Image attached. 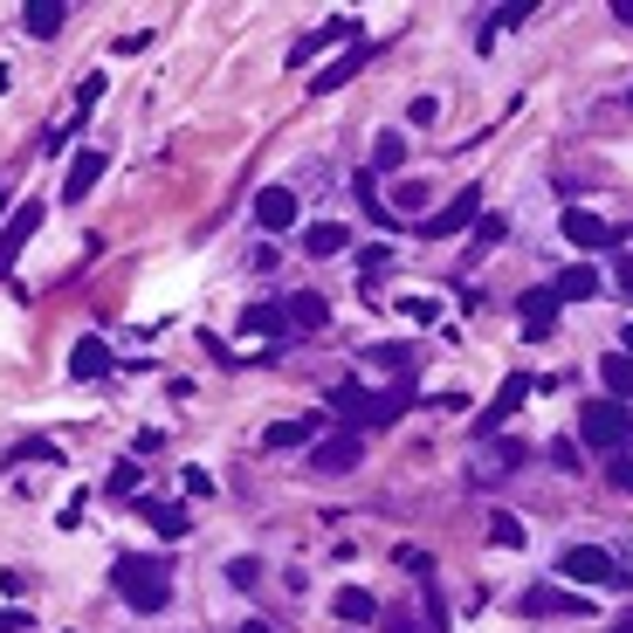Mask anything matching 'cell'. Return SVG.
<instances>
[{
	"label": "cell",
	"mask_w": 633,
	"mask_h": 633,
	"mask_svg": "<svg viewBox=\"0 0 633 633\" xmlns=\"http://www.w3.org/2000/svg\"><path fill=\"white\" fill-rule=\"evenodd\" d=\"M111 585H117L124 606H138V613H166V599H173V579H166V564H158V558H117Z\"/></svg>",
	"instance_id": "1"
},
{
	"label": "cell",
	"mask_w": 633,
	"mask_h": 633,
	"mask_svg": "<svg viewBox=\"0 0 633 633\" xmlns=\"http://www.w3.org/2000/svg\"><path fill=\"white\" fill-rule=\"evenodd\" d=\"M579 434H585V448H599V455L626 448V434H633V406H620V399H585Z\"/></svg>",
	"instance_id": "2"
},
{
	"label": "cell",
	"mask_w": 633,
	"mask_h": 633,
	"mask_svg": "<svg viewBox=\"0 0 633 633\" xmlns=\"http://www.w3.org/2000/svg\"><path fill=\"white\" fill-rule=\"evenodd\" d=\"M331 399H338V414H344V421H372V427H386V421L406 414V386H393V393H365L359 378H344Z\"/></svg>",
	"instance_id": "3"
},
{
	"label": "cell",
	"mask_w": 633,
	"mask_h": 633,
	"mask_svg": "<svg viewBox=\"0 0 633 633\" xmlns=\"http://www.w3.org/2000/svg\"><path fill=\"white\" fill-rule=\"evenodd\" d=\"M558 579L564 585H626V572L599 544H564L558 551Z\"/></svg>",
	"instance_id": "4"
},
{
	"label": "cell",
	"mask_w": 633,
	"mask_h": 633,
	"mask_svg": "<svg viewBox=\"0 0 633 633\" xmlns=\"http://www.w3.org/2000/svg\"><path fill=\"white\" fill-rule=\"evenodd\" d=\"M475 220H482V194H475V186H461V194L448 200V207H434L421 228H414V241H448V235H461V228H475Z\"/></svg>",
	"instance_id": "5"
},
{
	"label": "cell",
	"mask_w": 633,
	"mask_h": 633,
	"mask_svg": "<svg viewBox=\"0 0 633 633\" xmlns=\"http://www.w3.org/2000/svg\"><path fill=\"white\" fill-rule=\"evenodd\" d=\"M359 461H365V434H359V427H344V434H331V440H316V455H310L316 475H352Z\"/></svg>",
	"instance_id": "6"
},
{
	"label": "cell",
	"mask_w": 633,
	"mask_h": 633,
	"mask_svg": "<svg viewBox=\"0 0 633 633\" xmlns=\"http://www.w3.org/2000/svg\"><path fill=\"white\" fill-rule=\"evenodd\" d=\"M530 393H537V378H530V372H510V378H502V393L482 406V414H475V434H496V427L510 421V414H517V406H523Z\"/></svg>",
	"instance_id": "7"
},
{
	"label": "cell",
	"mask_w": 633,
	"mask_h": 633,
	"mask_svg": "<svg viewBox=\"0 0 633 633\" xmlns=\"http://www.w3.org/2000/svg\"><path fill=\"white\" fill-rule=\"evenodd\" d=\"M35 228H42V200H21V207L8 214V228H0V276L14 269V256L28 248V235H35Z\"/></svg>",
	"instance_id": "8"
},
{
	"label": "cell",
	"mask_w": 633,
	"mask_h": 633,
	"mask_svg": "<svg viewBox=\"0 0 633 633\" xmlns=\"http://www.w3.org/2000/svg\"><path fill=\"white\" fill-rule=\"evenodd\" d=\"M256 228L262 235H290L297 228V194H290V186H262V194H256Z\"/></svg>",
	"instance_id": "9"
},
{
	"label": "cell",
	"mask_w": 633,
	"mask_h": 633,
	"mask_svg": "<svg viewBox=\"0 0 633 633\" xmlns=\"http://www.w3.org/2000/svg\"><path fill=\"white\" fill-rule=\"evenodd\" d=\"M558 235L564 241H572V248H613L620 235L606 228V220H599V214H585V207H564V220H558Z\"/></svg>",
	"instance_id": "10"
},
{
	"label": "cell",
	"mask_w": 633,
	"mask_h": 633,
	"mask_svg": "<svg viewBox=\"0 0 633 633\" xmlns=\"http://www.w3.org/2000/svg\"><path fill=\"white\" fill-rule=\"evenodd\" d=\"M104 166H111V158H104V152H76V158H70V179H62V200H70V207H76V200L90 194V186H97V179H104Z\"/></svg>",
	"instance_id": "11"
},
{
	"label": "cell",
	"mask_w": 633,
	"mask_h": 633,
	"mask_svg": "<svg viewBox=\"0 0 633 633\" xmlns=\"http://www.w3.org/2000/svg\"><path fill=\"white\" fill-rule=\"evenodd\" d=\"M111 372V344L104 338H76L70 344V378H104Z\"/></svg>",
	"instance_id": "12"
},
{
	"label": "cell",
	"mask_w": 633,
	"mask_h": 633,
	"mask_svg": "<svg viewBox=\"0 0 633 633\" xmlns=\"http://www.w3.org/2000/svg\"><path fill=\"white\" fill-rule=\"evenodd\" d=\"M316 427H324L316 414H303V421H269V427H262V448H310Z\"/></svg>",
	"instance_id": "13"
},
{
	"label": "cell",
	"mask_w": 633,
	"mask_h": 633,
	"mask_svg": "<svg viewBox=\"0 0 633 633\" xmlns=\"http://www.w3.org/2000/svg\"><path fill=\"white\" fill-rule=\"evenodd\" d=\"M62 21H70V8H62V0H28V8H21V28H28V35H62Z\"/></svg>",
	"instance_id": "14"
},
{
	"label": "cell",
	"mask_w": 633,
	"mask_h": 633,
	"mask_svg": "<svg viewBox=\"0 0 633 633\" xmlns=\"http://www.w3.org/2000/svg\"><path fill=\"white\" fill-rule=\"evenodd\" d=\"M241 331L248 338H282V331H290V310H282V303H248L241 310Z\"/></svg>",
	"instance_id": "15"
},
{
	"label": "cell",
	"mask_w": 633,
	"mask_h": 633,
	"mask_svg": "<svg viewBox=\"0 0 633 633\" xmlns=\"http://www.w3.org/2000/svg\"><path fill=\"white\" fill-rule=\"evenodd\" d=\"M344 35H359V21H344V14H338V21H324L316 35H303V42L290 49V70H303V62H310L316 49H324V42H344Z\"/></svg>",
	"instance_id": "16"
},
{
	"label": "cell",
	"mask_w": 633,
	"mask_h": 633,
	"mask_svg": "<svg viewBox=\"0 0 633 633\" xmlns=\"http://www.w3.org/2000/svg\"><path fill=\"white\" fill-rule=\"evenodd\" d=\"M558 324V290H523V331L544 338Z\"/></svg>",
	"instance_id": "17"
},
{
	"label": "cell",
	"mask_w": 633,
	"mask_h": 633,
	"mask_svg": "<svg viewBox=\"0 0 633 633\" xmlns=\"http://www.w3.org/2000/svg\"><path fill=\"white\" fill-rule=\"evenodd\" d=\"M344 241H352L344 220H316V228H303V256H344Z\"/></svg>",
	"instance_id": "18"
},
{
	"label": "cell",
	"mask_w": 633,
	"mask_h": 633,
	"mask_svg": "<svg viewBox=\"0 0 633 633\" xmlns=\"http://www.w3.org/2000/svg\"><path fill=\"white\" fill-rule=\"evenodd\" d=\"M599 378H606V393H613L620 406H633V359H626V352H606V359H599Z\"/></svg>",
	"instance_id": "19"
},
{
	"label": "cell",
	"mask_w": 633,
	"mask_h": 633,
	"mask_svg": "<svg viewBox=\"0 0 633 633\" xmlns=\"http://www.w3.org/2000/svg\"><path fill=\"white\" fill-rule=\"evenodd\" d=\"M331 613H338V620H352V626H365V620L378 613V599H372L365 585H344V592L331 599Z\"/></svg>",
	"instance_id": "20"
},
{
	"label": "cell",
	"mask_w": 633,
	"mask_h": 633,
	"mask_svg": "<svg viewBox=\"0 0 633 633\" xmlns=\"http://www.w3.org/2000/svg\"><path fill=\"white\" fill-rule=\"evenodd\" d=\"M551 290H558V303H585V297H599V276L579 262V269H564V276L551 282Z\"/></svg>",
	"instance_id": "21"
},
{
	"label": "cell",
	"mask_w": 633,
	"mask_h": 633,
	"mask_svg": "<svg viewBox=\"0 0 633 633\" xmlns=\"http://www.w3.org/2000/svg\"><path fill=\"white\" fill-rule=\"evenodd\" d=\"M282 310H290V324H297V331H316V324L331 316V310H324V297H310V290H297V297L282 303Z\"/></svg>",
	"instance_id": "22"
},
{
	"label": "cell",
	"mask_w": 633,
	"mask_h": 633,
	"mask_svg": "<svg viewBox=\"0 0 633 633\" xmlns=\"http://www.w3.org/2000/svg\"><path fill=\"white\" fill-rule=\"evenodd\" d=\"M359 62H365V42H359V49H344V55L331 62V70H316V90H338V83H352V76H359Z\"/></svg>",
	"instance_id": "23"
},
{
	"label": "cell",
	"mask_w": 633,
	"mask_h": 633,
	"mask_svg": "<svg viewBox=\"0 0 633 633\" xmlns=\"http://www.w3.org/2000/svg\"><path fill=\"white\" fill-rule=\"evenodd\" d=\"M138 510L158 537H186V510H173V502H138Z\"/></svg>",
	"instance_id": "24"
},
{
	"label": "cell",
	"mask_w": 633,
	"mask_h": 633,
	"mask_svg": "<svg viewBox=\"0 0 633 633\" xmlns=\"http://www.w3.org/2000/svg\"><path fill=\"white\" fill-rule=\"evenodd\" d=\"M523 613H579L585 620V599H572V592H530Z\"/></svg>",
	"instance_id": "25"
},
{
	"label": "cell",
	"mask_w": 633,
	"mask_h": 633,
	"mask_svg": "<svg viewBox=\"0 0 633 633\" xmlns=\"http://www.w3.org/2000/svg\"><path fill=\"white\" fill-rule=\"evenodd\" d=\"M372 166H378V173L406 166V138H399V132H378V138H372Z\"/></svg>",
	"instance_id": "26"
},
{
	"label": "cell",
	"mask_w": 633,
	"mask_h": 633,
	"mask_svg": "<svg viewBox=\"0 0 633 633\" xmlns=\"http://www.w3.org/2000/svg\"><path fill=\"white\" fill-rule=\"evenodd\" d=\"M489 544H502V551H523V523H517L510 510H496V517H489Z\"/></svg>",
	"instance_id": "27"
},
{
	"label": "cell",
	"mask_w": 633,
	"mask_h": 633,
	"mask_svg": "<svg viewBox=\"0 0 633 633\" xmlns=\"http://www.w3.org/2000/svg\"><path fill=\"white\" fill-rule=\"evenodd\" d=\"M517 461H523V448H510V440H502V448H489V461L475 468V475H482V482H496V475H510Z\"/></svg>",
	"instance_id": "28"
},
{
	"label": "cell",
	"mask_w": 633,
	"mask_h": 633,
	"mask_svg": "<svg viewBox=\"0 0 633 633\" xmlns=\"http://www.w3.org/2000/svg\"><path fill=\"white\" fill-rule=\"evenodd\" d=\"M537 8H530V0H510V8H496V21H489V35H502V28H523Z\"/></svg>",
	"instance_id": "29"
},
{
	"label": "cell",
	"mask_w": 633,
	"mask_h": 633,
	"mask_svg": "<svg viewBox=\"0 0 633 633\" xmlns=\"http://www.w3.org/2000/svg\"><path fill=\"white\" fill-rule=\"evenodd\" d=\"M502 235H510V220H502V214H482V220H475V241H482V248H496Z\"/></svg>",
	"instance_id": "30"
},
{
	"label": "cell",
	"mask_w": 633,
	"mask_h": 633,
	"mask_svg": "<svg viewBox=\"0 0 633 633\" xmlns=\"http://www.w3.org/2000/svg\"><path fill=\"white\" fill-rule=\"evenodd\" d=\"M399 207L421 214V207H427V179H399Z\"/></svg>",
	"instance_id": "31"
},
{
	"label": "cell",
	"mask_w": 633,
	"mask_h": 633,
	"mask_svg": "<svg viewBox=\"0 0 633 633\" xmlns=\"http://www.w3.org/2000/svg\"><path fill=\"white\" fill-rule=\"evenodd\" d=\"M372 365H393V372H406V365H414V352H399V344H378V352H365Z\"/></svg>",
	"instance_id": "32"
},
{
	"label": "cell",
	"mask_w": 633,
	"mask_h": 633,
	"mask_svg": "<svg viewBox=\"0 0 633 633\" xmlns=\"http://www.w3.org/2000/svg\"><path fill=\"white\" fill-rule=\"evenodd\" d=\"M399 564H406V572H414V579H434V558H427V551H414V544L399 551Z\"/></svg>",
	"instance_id": "33"
},
{
	"label": "cell",
	"mask_w": 633,
	"mask_h": 633,
	"mask_svg": "<svg viewBox=\"0 0 633 633\" xmlns=\"http://www.w3.org/2000/svg\"><path fill=\"white\" fill-rule=\"evenodd\" d=\"M228 579H235V585H256V579H262V564H256V558H235V564H228Z\"/></svg>",
	"instance_id": "34"
},
{
	"label": "cell",
	"mask_w": 633,
	"mask_h": 633,
	"mask_svg": "<svg viewBox=\"0 0 633 633\" xmlns=\"http://www.w3.org/2000/svg\"><path fill=\"white\" fill-rule=\"evenodd\" d=\"M186 496H214V475L207 468H186Z\"/></svg>",
	"instance_id": "35"
},
{
	"label": "cell",
	"mask_w": 633,
	"mask_h": 633,
	"mask_svg": "<svg viewBox=\"0 0 633 633\" xmlns=\"http://www.w3.org/2000/svg\"><path fill=\"white\" fill-rule=\"evenodd\" d=\"M21 455H28V461H62V448H55V440H28Z\"/></svg>",
	"instance_id": "36"
},
{
	"label": "cell",
	"mask_w": 633,
	"mask_h": 633,
	"mask_svg": "<svg viewBox=\"0 0 633 633\" xmlns=\"http://www.w3.org/2000/svg\"><path fill=\"white\" fill-rule=\"evenodd\" d=\"M406 117H414V124H434V117H440V97H414V111H406Z\"/></svg>",
	"instance_id": "37"
},
{
	"label": "cell",
	"mask_w": 633,
	"mask_h": 633,
	"mask_svg": "<svg viewBox=\"0 0 633 633\" xmlns=\"http://www.w3.org/2000/svg\"><path fill=\"white\" fill-rule=\"evenodd\" d=\"M399 310H406V316H414V324H434V303H427V297H406Z\"/></svg>",
	"instance_id": "38"
},
{
	"label": "cell",
	"mask_w": 633,
	"mask_h": 633,
	"mask_svg": "<svg viewBox=\"0 0 633 633\" xmlns=\"http://www.w3.org/2000/svg\"><path fill=\"white\" fill-rule=\"evenodd\" d=\"M21 626H28V620H21L14 606H0V633H21Z\"/></svg>",
	"instance_id": "39"
},
{
	"label": "cell",
	"mask_w": 633,
	"mask_h": 633,
	"mask_svg": "<svg viewBox=\"0 0 633 633\" xmlns=\"http://www.w3.org/2000/svg\"><path fill=\"white\" fill-rule=\"evenodd\" d=\"M613 482H620V489H633V461H613Z\"/></svg>",
	"instance_id": "40"
},
{
	"label": "cell",
	"mask_w": 633,
	"mask_h": 633,
	"mask_svg": "<svg viewBox=\"0 0 633 633\" xmlns=\"http://www.w3.org/2000/svg\"><path fill=\"white\" fill-rule=\"evenodd\" d=\"M613 14H620V21H626V28H633V0H613Z\"/></svg>",
	"instance_id": "41"
},
{
	"label": "cell",
	"mask_w": 633,
	"mask_h": 633,
	"mask_svg": "<svg viewBox=\"0 0 633 633\" xmlns=\"http://www.w3.org/2000/svg\"><path fill=\"white\" fill-rule=\"evenodd\" d=\"M620 290H626V297H633V256H626V269H620Z\"/></svg>",
	"instance_id": "42"
},
{
	"label": "cell",
	"mask_w": 633,
	"mask_h": 633,
	"mask_svg": "<svg viewBox=\"0 0 633 633\" xmlns=\"http://www.w3.org/2000/svg\"><path fill=\"white\" fill-rule=\"evenodd\" d=\"M8 90H14V70H8V62H0V97H8Z\"/></svg>",
	"instance_id": "43"
},
{
	"label": "cell",
	"mask_w": 633,
	"mask_h": 633,
	"mask_svg": "<svg viewBox=\"0 0 633 633\" xmlns=\"http://www.w3.org/2000/svg\"><path fill=\"white\" fill-rule=\"evenodd\" d=\"M8 214H14V207H8V186H0V228H8Z\"/></svg>",
	"instance_id": "44"
},
{
	"label": "cell",
	"mask_w": 633,
	"mask_h": 633,
	"mask_svg": "<svg viewBox=\"0 0 633 633\" xmlns=\"http://www.w3.org/2000/svg\"><path fill=\"white\" fill-rule=\"evenodd\" d=\"M620 344H626V359H633V324H626V331H620Z\"/></svg>",
	"instance_id": "45"
},
{
	"label": "cell",
	"mask_w": 633,
	"mask_h": 633,
	"mask_svg": "<svg viewBox=\"0 0 633 633\" xmlns=\"http://www.w3.org/2000/svg\"><path fill=\"white\" fill-rule=\"evenodd\" d=\"M241 633H269V626H262V620H248V626H241Z\"/></svg>",
	"instance_id": "46"
},
{
	"label": "cell",
	"mask_w": 633,
	"mask_h": 633,
	"mask_svg": "<svg viewBox=\"0 0 633 633\" xmlns=\"http://www.w3.org/2000/svg\"><path fill=\"white\" fill-rule=\"evenodd\" d=\"M606 633H633V620H620V626H606Z\"/></svg>",
	"instance_id": "47"
},
{
	"label": "cell",
	"mask_w": 633,
	"mask_h": 633,
	"mask_svg": "<svg viewBox=\"0 0 633 633\" xmlns=\"http://www.w3.org/2000/svg\"><path fill=\"white\" fill-rule=\"evenodd\" d=\"M62 633H76V626H62Z\"/></svg>",
	"instance_id": "48"
}]
</instances>
